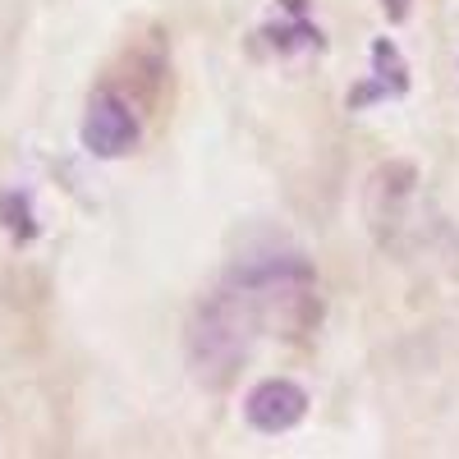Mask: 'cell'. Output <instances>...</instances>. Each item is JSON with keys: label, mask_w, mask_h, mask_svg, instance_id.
<instances>
[{"label": "cell", "mask_w": 459, "mask_h": 459, "mask_svg": "<svg viewBox=\"0 0 459 459\" xmlns=\"http://www.w3.org/2000/svg\"><path fill=\"white\" fill-rule=\"evenodd\" d=\"M235 290L257 326L266 331H285V335H303L317 322V281L313 266L299 253H266V257H248L235 266V276L225 281Z\"/></svg>", "instance_id": "1"}, {"label": "cell", "mask_w": 459, "mask_h": 459, "mask_svg": "<svg viewBox=\"0 0 459 459\" xmlns=\"http://www.w3.org/2000/svg\"><path fill=\"white\" fill-rule=\"evenodd\" d=\"M253 313H248V303L235 294V290H216L194 326H188V363H194V377L203 381V386H230L239 372V363L248 359V344H253Z\"/></svg>", "instance_id": "2"}, {"label": "cell", "mask_w": 459, "mask_h": 459, "mask_svg": "<svg viewBox=\"0 0 459 459\" xmlns=\"http://www.w3.org/2000/svg\"><path fill=\"white\" fill-rule=\"evenodd\" d=\"M138 143V115L120 92H97L83 115V147L101 161H115Z\"/></svg>", "instance_id": "3"}, {"label": "cell", "mask_w": 459, "mask_h": 459, "mask_svg": "<svg viewBox=\"0 0 459 459\" xmlns=\"http://www.w3.org/2000/svg\"><path fill=\"white\" fill-rule=\"evenodd\" d=\"M303 413H308V395H303V386H294L290 377L257 381V386L248 391V400H244V418L266 437H281V432L299 428Z\"/></svg>", "instance_id": "4"}, {"label": "cell", "mask_w": 459, "mask_h": 459, "mask_svg": "<svg viewBox=\"0 0 459 459\" xmlns=\"http://www.w3.org/2000/svg\"><path fill=\"white\" fill-rule=\"evenodd\" d=\"M372 65H377L381 79L368 83V88H359V92H350V106H368V101H381V97H391V92H404V60H400V51L391 42H377L372 47Z\"/></svg>", "instance_id": "5"}, {"label": "cell", "mask_w": 459, "mask_h": 459, "mask_svg": "<svg viewBox=\"0 0 459 459\" xmlns=\"http://www.w3.org/2000/svg\"><path fill=\"white\" fill-rule=\"evenodd\" d=\"M381 5H386L391 19H404V14H409V0H381Z\"/></svg>", "instance_id": "6"}]
</instances>
